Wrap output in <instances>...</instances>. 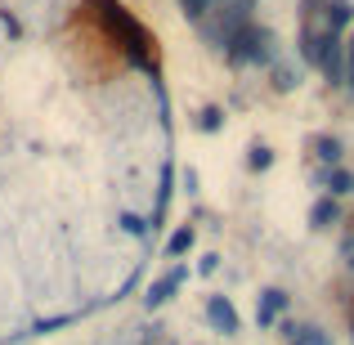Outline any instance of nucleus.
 <instances>
[{"label":"nucleus","instance_id":"423d86ee","mask_svg":"<svg viewBox=\"0 0 354 345\" xmlns=\"http://www.w3.org/2000/svg\"><path fill=\"white\" fill-rule=\"evenodd\" d=\"M341 220V207H337V198H319L310 207V225L314 229H328V225H337Z\"/></svg>","mask_w":354,"mask_h":345},{"label":"nucleus","instance_id":"f3484780","mask_svg":"<svg viewBox=\"0 0 354 345\" xmlns=\"http://www.w3.org/2000/svg\"><path fill=\"white\" fill-rule=\"evenodd\" d=\"M341 256H346V265L354 269V233H350V238H346V242H341Z\"/></svg>","mask_w":354,"mask_h":345},{"label":"nucleus","instance_id":"0eeeda50","mask_svg":"<svg viewBox=\"0 0 354 345\" xmlns=\"http://www.w3.org/2000/svg\"><path fill=\"white\" fill-rule=\"evenodd\" d=\"M341 153H346V148H341V139H337V135H314V157H319V162L337 166V162H341Z\"/></svg>","mask_w":354,"mask_h":345},{"label":"nucleus","instance_id":"1a4fd4ad","mask_svg":"<svg viewBox=\"0 0 354 345\" xmlns=\"http://www.w3.org/2000/svg\"><path fill=\"white\" fill-rule=\"evenodd\" d=\"M193 251V229L184 225V229H175L171 238H166V256H189Z\"/></svg>","mask_w":354,"mask_h":345},{"label":"nucleus","instance_id":"4468645a","mask_svg":"<svg viewBox=\"0 0 354 345\" xmlns=\"http://www.w3.org/2000/svg\"><path fill=\"white\" fill-rule=\"evenodd\" d=\"M274 90H296V72L292 68H274Z\"/></svg>","mask_w":354,"mask_h":345},{"label":"nucleus","instance_id":"9b49d317","mask_svg":"<svg viewBox=\"0 0 354 345\" xmlns=\"http://www.w3.org/2000/svg\"><path fill=\"white\" fill-rule=\"evenodd\" d=\"M211 5H216V0H180V9L193 18V23H202V14H211Z\"/></svg>","mask_w":354,"mask_h":345},{"label":"nucleus","instance_id":"dca6fc26","mask_svg":"<svg viewBox=\"0 0 354 345\" xmlns=\"http://www.w3.org/2000/svg\"><path fill=\"white\" fill-rule=\"evenodd\" d=\"M216 269H220V256H202V260H198V274H202V278L216 274Z\"/></svg>","mask_w":354,"mask_h":345},{"label":"nucleus","instance_id":"a211bd4d","mask_svg":"<svg viewBox=\"0 0 354 345\" xmlns=\"http://www.w3.org/2000/svg\"><path fill=\"white\" fill-rule=\"evenodd\" d=\"M180 180H184V189H189V193H198V171H184Z\"/></svg>","mask_w":354,"mask_h":345},{"label":"nucleus","instance_id":"ddd939ff","mask_svg":"<svg viewBox=\"0 0 354 345\" xmlns=\"http://www.w3.org/2000/svg\"><path fill=\"white\" fill-rule=\"evenodd\" d=\"M341 86L354 90V41L346 45V63H341Z\"/></svg>","mask_w":354,"mask_h":345},{"label":"nucleus","instance_id":"9d476101","mask_svg":"<svg viewBox=\"0 0 354 345\" xmlns=\"http://www.w3.org/2000/svg\"><path fill=\"white\" fill-rule=\"evenodd\" d=\"M247 166H251V171H269V166H274V148H269V144H251V157H247Z\"/></svg>","mask_w":354,"mask_h":345},{"label":"nucleus","instance_id":"f03ea898","mask_svg":"<svg viewBox=\"0 0 354 345\" xmlns=\"http://www.w3.org/2000/svg\"><path fill=\"white\" fill-rule=\"evenodd\" d=\"M225 54L238 68H265V63H274V32L260 23H242L225 41Z\"/></svg>","mask_w":354,"mask_h":345},{"label":"nucleus","instance_id":"f8f14e48","mask_svg":"<svg viewBox=\"0 0 354 345\" xmlns=\"http://www.w3.org/2000/svg\"><path fill=\"white\" fill-rule=\"evenodd\" d=\"M328 184H332V193H337V198H341V193H354V175H346V171H332Z\"/></svg>","mask_w":354,"mask_h":345},{"label":"nucleus","instance_id":"39448f33","mask_svg":"<svg viewBox=\"0 0 354 345\" xmlns=\"http://www.w3.org/2000/svg\"><path fill=\"white\" fill-rule=\"evenodd\" d=\"M283 310H287V292L283 287H265V292H260V305H256V323L260 328H274V323L283 319Z\"/></svg>","mask_w":354,"mask_h":345},{"label":"nucleus","instance_id":"20e7f679","mask_svg":"<svg viewBox=\"0 0 354 345\" xmlns=\"http://www.w3.org/2000/svg\"><path fill=\"white\" fill-rule=\"evenodd\" d=\"M184 278H189V269H184V265H175V269H171V274H162V278H157V283H153V287H148V296H144V305H148V310H162V305H166V301H171V296H175V292H180V283H184Z\"/></svg>","mask_w":354,"mask_h":345},{"label":"nucleus","instance_id":"6e6552de","mask_svg":"<svg viewBox=\"0 0 354 345\" xmlns=\"http://www.w3.org/2000/svg\"><path fill=\"white\" fill-rule=\"evenodd\" d=\"M193 126H198L202 135H216V130L225 126V108H216V104H211V108H202V113L193 117Z\"/></svg>","mask_w":354,"mask_h":345},{"label":"nucleus","instance_id":"6ab92c4d","mask_svg":"<svg viewBox=\"0 0 354 345\" xmlns=\"http://www.w3.org/2000/svg\"><path fill=\"white\" fill-rule=\"evenodd\" d=\"M350 337H354V328H350Z\"/></svg>","mask_w":354,"mask_h":345},{"label":"nucleus","instance_id":"7ed1b4c3","mask_svg":"<svg viewBox=\"0 0 354 345\" xmlns=\"http://www.w3.org/2000/svg\"><path fill=\"white\" fill-rule=\"evenodd\" d=\"M207 323L216 332H225V337H238L242 332V319H238V310H234L229 296H207Z\"/></svg>","mask_w":354,"mask_h":345},{"label":"nucleus","instance_id":"f257e3e1","mask_svg":"<svg viewBox=\"0 0 354 345\" xmlns=\"http://www.w3.org/2000/svg\"><path fill=\"white\" fill-rule=\"evenodd\" d=\"M95 14H99V23H104V32L113 36L121 50H126L130 59L139 63V68L157 72V63H153V36H148L144 27H139L135 18H130L126 9L117 5V0H95Z\"/></svg>","mask_w":354,"mask_h":345},{"label":"nucleus","instance_id":"2eb2a0df","mask_svg":"<svg viewBox=\"0 0 354 345\" xmlns=\"http://www.w3.org/2000/svg\"><path fill=\"white\" fill-rule=\"evenodd\" d=\"M121 229H126V233H148V225L139 216H121Z\"/></svg>","mask_w":354,"mask_h":345}]
</instances>
